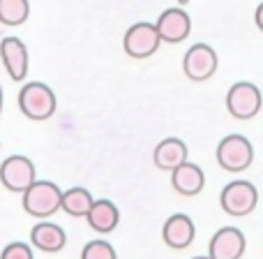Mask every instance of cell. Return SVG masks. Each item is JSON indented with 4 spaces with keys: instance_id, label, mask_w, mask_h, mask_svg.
<instances>
[{
    "instance_id": "6da1fadb",
    "label": "cell",
    "mask_w": 263,
    "mask_h": 259,
    "mask_svg": "<svg viewBox=\"0 0 263 259\" xmlns=\"http://www.w3.org/2000/svg\"><path fill=\"white\" fill-rule=\"evenodd\" d=\"M18 109L30 120H46L55 114V95L46 83L30 81L18 93Z\"/></svg>"
},
{
    "instance_id": "7a4b0ae2",
    "label": "cell",
    "mask_w": 263,
    "mask_h": 259,
    "mask_svg": "<svg viewBox=\"0 0 263 259\" xmlns=\"http://www.w3.org/2000/svg\"><path fill=\"white\" fill-rule=\"evenodd\" d=\"M60 197H63V190L55 183L32 181L23 190V209L35 218H49L60 209Z\"/></svg>"
},
{
    "instance_id": "3957f363",
    "label": "cell",
    "mask_w": 263,
    "mask_h": 259,
    "mask_svg": "<svg viewBox=\"0 0 263 259\" xmlns=\"http://www.w3.org/2000/svg\"><path fill=\"white\" fill-rule=\"evenodd\" d=\"M254 160V148L242 134H229L217 146V162L227 171H245Z\"/></svg>"
},
{
    "instance_id": "277c9868",
    "label": "cell",
    "mask_w": 263,
    "mask_h": 259,
    "mask_svg": "<svg viewBox=\"0 0 263 259\" xmlns=\"http://www.w3.org/2000/svg\"><path fill=\"white\" fill-rule=\"evenodd\" d=\"M263 97L261 91L250 81H238L227 93V109L233 118L238 120H250L261 111Z\"/></svg>"
},
{
    "instance_id": "5b68a950",
    "label": "cell",
    "mask_w": 263,
    "mask_h": 259,
    "mask_svg": "<svg viewBox=\"0 0 263 259\" xmlns=\"http://www.w3.org/2000/svg\"><path fill=\"white\" fill-rule=\"evenodd\" d=\"M159 44V32L155 28V23L148 21H141L134 23L127 32H125V40H123V49L129 58H150L153 54H157Z\"/></svg>"
},
{
    "instance_id": "8992f818",
    "label": "cell",
    "mask_w": 263,
    "mask_h": 259,
    "mask_svg": "<svg viewBox=\"0 0 263 259\" xmlns=\"http://www.w3.org/2000/svg\"><path fill=\"white\" fill-rule=\"evenodd\" d=\"M219 201H222V209L229 215L242 218V215H250L256 209L259 192H256V187L250 181H233L222 190Z\"/></svg>"
},
{
    "instance_id": "52a82bcc",
    "label": "cell",
    "mask_w": 263,
    "mask_h": 259,
    "mask_svg": "<svg viewBox=\"0 0 263 259\" xmlns=\"http://www.w3.org/2000/svg\"><path fill=\"white\" fill-rule=\"evenodd\" d=\"M182 70H185V77L192 81H205L217 72V54H215L213 46L199 42L192 49H187Z\"/></svg>"
},
{
    "instance_id": "ba28073f",
    "label": "cell",
    "mask_w": 263,
    "mask_h": 259,
    "mask_svg": "<svg viewBox=\"0 0 263 259\" xmlns=\"http://www.w3.org/2000/svg\"><path fill=\"white\" fill-rule=\"evenodd\" d=\"M35 181V164L23 155H12L0 164V183L12 192H23Z\"/></svg>"
},
{
    "instance_id": "9c48e42d",
    "label": "cell",
    "mask_w": 263,
    "mask_h": 259,
    "mask_svg": "<svg viewBox=\"0 0 263 259\" xmlns=\"http://www.w3.org/2000/svg\"><path fill=\"white\" fill-rule=\"evenodd\" d=\"M159 32V40L162 42H171V44H178V42L187 40L192 30V21H190V14L180 7H171L166 12H162V16L157 19L155 23Z\"/></svg>"
},
{
    "instance_id": "30bf717a",
    "label": "cell",
    "mask_w": 263,
    "mask_h": 259,
    "mask_svg": "<svg viewBox=\"0 0 263 259\" xmlns=\"http://www.w3.org/2000/svg\"><path fill=\"white\" fill-rule=\"evenodd\" d=\"M245 234L236 227H222L210 241V259H240L245 252Z\"/></svg>"
},
{
    "instance_id": "8fae6325",
    "label": "cell",
    "mask_w": 263,
    "mask_h": 259,
    "mask_svg": "<svg viewBox=\"0 0 263 259\" xmlns=\"http://www.w3.org/2000/svg\"><path fill=\"white\" fill-rule=\"evenodd\" d=\"M0 58L14 81H23L28 74V49L18 37H5L0 42Z\"/></svg>"
},
{
    "instance_id": "7c38bea8",
    "label": "cell",
    "mask_w": 263,
    "mask_h": 259,
    "mask_svg": "<svg viewBox=\"0 0 263 259\" xmlns=\"http://www.w3.org/2000/svg\"><path fill=\"white\" fill-rule=\"evenodd\" d=\"M194 236H196V229H194V222H192L190 215L176 213L164 222L162 238L173 250H185V248L194 241Z\"/></svg>"
},
{
    "instance_id": "4fadbf2b",
    "label": "cell",
    "mask_w": 263,
    "mask_h": 259,
    "mask_svg": "<svg viewBox=\"0 0 263 259\" xmlns=\"http://www.w3.org/2000/svg\"><path fill=\"white\" fill-rule=\"evenodd\" d=\"M171 183L176 187L178 195H185V197H194L203 190V183H205V176L201 171L199 164L194 162H182L173 169V176H171Z\"/></svg>"
},
{
    "instance_id": "5bb4252c",
    "label": "cell",
    "mask_w": 263,
    "mask_h": 259,
    "mask_svg": "<svg viewBox=\"0 0 263 259\" xmlns=\"http://www.w3.org/2000/svg\"><path fill=\"white\" fill-rule=\"evenodd\" d=\"M86 220L95 232L100 234H109L116 229V225L120 222V211L114 201L109 199H100V201H92L90 211L86 213Z\"/></svg>"
},
{
    "instance_id": "9a60e30c",
    "label": "cell",
    "mask_w": 263,
    "mask_h": 259,
    "mask_svg": "<svg viewBox=\"0 0 263 259\" xmlns=\"http://www.w3.org/2000/svg\"><path fill=\"white\" fill-rule=\"evenodd\" d=\"M30 241L35 248H40L42 252H58L65 248L67 236H65V229L58 227L53 222H40L32 227L30 232Z\"/></svg>"
},
{
    "instance_id": "2e32d148",
    "label": "cell",
    "mask_w": 263,
    "mask_h": 259,
    "mask_svg": "<svg viewBox=\"0 0 263 259\" xmlns=\"http://www.w3.org/2000/svg\"><path fill=\"white\" fill-rule=\"evenodd\" d=\"M157 169H166V171H173L178 164L187 162V146L182 144L180 139H164L162 144H157L153 155Z\"/></svg>"
},
{
    "instance_id": "e0dca14e",
    "label": "cell",
    "mask_w": 263,
    "mask_h": 259,
    "mask_svg": "<svg viewBox=\"0 0 263 259\" xmlns=\"http://www.w3.org/2000/svg\"><path fill=\"white\" fill-rule=\"evenodd\" d=\"M92 195L86 187H69L67 192H63L60 197V209L72 218H86V213L92 206Z\"/></svg>"
},
{
    "instance_id": "ac0fdd59",
    "label": "cell",
    "mask_w": 263,
    "mask_h": 259,
    "mask_svg": "<svg viewBox=\"0 0 263 259\" xmlns=\"http://www.w3.org/2000/svg\"><path fill=\"white\" fill-rule=\"evenodd\" d=\"M30 3L28 0H0V23L5 26H21L28 21Z\"/></svg>"
},
{
    "instance_id": "d6986e66",
    "label": "cell",
    "mask_w": 263,
    "mask_h": 259,
    "mask_svg": "<svg viewBox=\"0 0 263 259\" xmlns=\"http://www.w3.org/2000/svg\"><path fill=\"white\" fill-rule=\"evenodd\" d=\"M81 259H118V257H116V250L111 243L90 241V243H86V248H83Z\"/></svg>"
},
{
    "instance_id": "ffe728a7",
    "label": "cell",
    "mask_w": 263,
    "mask_h": 259,
    "mask_svg": "<svg viewBox=\"0 0 263 259\" xmlns=\"http://www.w3.org/2000/svg\"><path fill=\"white\" fill-rule=\"evenodd\" d=\"M0 259H32V250L28 243H9L0 252Z\"/></svg>"
},
{
    "instance_id": "44dd1931",
    "label": "cell",
    "mask_w": 263,
    "mask_h": 259,
    "mask_svg": "<svg viewBox=\"0 0 263 259\" xmlns=\"http://www.w3.org/2000/svg\"><path fill=\"white\" fill-rule=\"evenodd\" d=\"M254 21H256V26H259V30L263 32V3L256 7V12H254Z\"/></svg>"
},
{
    "instance_id": "7402d4cb",
    "label": "cell",
    "mask_w": 263,
    "mask_h": 259,
    "mask_svg": "<svg viewBox=\"0 0 263 259\" xmlns=\"http://www.w3.org/2000/svg\"><path fill=\"white\" fill-rule=\"evenodd\" d=\"M0 114H3V88H0Z\"/></svg>"
},
{
    "instance_id": "603a6c76",
    "label": "cell",
    "mask_w": 263,
    "mask_h": 259,
    "mask_svg": "<svg viewBox=\"0 0 263 259\" xmlns=\"http://www.w3.org/2000/svg\"><path fill=\"white\" fill-rule=\"evenodd\" d=\"M194 259H210V257H194Z\"/></svg>"
},
{
    "instance_id": "cb8c5ba5",
    "label": "cell",
    "mask_w": 263,
    "mask_h": 259,
    "mask_svg": "<svg viewBox=\"0 0 263 259\" xmlns=\"http://www.w3.org/2000/svg\"><path fill=\"white\" fill-rule=\"evenodd\" d=\"M178 3H187V0H178Z\"/></svg>"
}]
</instances>
